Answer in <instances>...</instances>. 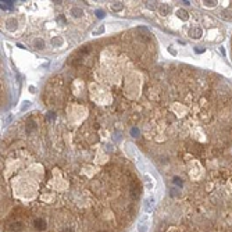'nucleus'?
<instances>
[{
    "label": "nucleus",
    "instance_id": "obj_12",
    "mask_svg": "<svg viewBox=\"0 0 232 232\" xmlns=\"http://www.w3.org/2000/svg\"><path fill=\"white\" fill-rule=\"evenodd\" d=\"M174 183H175L177 186H182V185H183L182 179H181V178H178V177H175V178H174Z\"/></svg>",
    "mask_w": 232,
    "mask_h": 232
},
{
    "label": "nucleus",
    "instance_id": "obj_17",
    "mask_svg": "<svg viewBox=\"0 0 232 232\" xmlns=\"http://www.w3.org/2000/svg\"><path fill=\"white\" fill-rule=\"evenodd\" d=\"M206 3V6H208V7H213V6L217 4V1H204Z\"/></svg>",
    "mask_w": 232,
    "mask_h": 232
},
{
    "label": "nucleus",
    "instance_id": "obj_18",
    "mask_svg": "<svg viewBox=\"0 0 232 232\" xmlns=\"http://www.w3.org/2000/svg\"><path fill=\"white\" fill-rule=\"evenodd\" d=\"M63 22V24H65V18L64 17H63V15H59V17H57V22Z\"/></svg>",
    "mask_w": 232,
    "mask_h": 232
},
{
    "label": "nucleus",
    "instance_id": "obj_10",
    "mask_svg": "<svg viewBox=\"0 0 232 232\" xmlns=\"http://www.w3.org/2000/svg\"><path fill=\"white\" fill-rule=\"evenodd\" d=\"M103 32H104V26H103V25H100L99 28H96V29L92 32V35H95V36H96V35H100V34H103Z\"/></svg>",
    "mask_w": 232,
    "mask_h": 232
},
{
    "label": "nucleus",
    "instance_id": "obj_4",
    "mask_svg": "<svg viewBox=\"0 0 232 232\" xmlns=\"http://www.w3.org/2000/svg\"><path fill=\"white\" fill-rule=\"evenodd\" d=\"M69 13H71V15H72V17L78 18V17H82V14H84V10H82V9H79V7H72V9L69 10Z\"/></svg>",
    "mask_w": 232,
    "mask_h": 232
},
{
    "label": "nucleus",
    "instance_id": "obj_5",
    "mask_svg": "<svg viewBox=\"0 0 232 232\" xmlns=\"http://www.w3.org/2000/svg\"><path fill=\"white\" fill-rule=\"evenodd\" d=\"M202 35H203V31L200 29L199 26H196V28H193V29L190 31V36H192V38H195V39H199Z\"/></svg>",
    "mask_w": 232,
    "mask_h": 232
},
{
    "label": "nucleus",
    "instance_id": "obj_6",
    "mask_svg": "<svg viewBox=\"0 0 232 232\" xmlns=\"http://www.w3.org/2000/svg\"><path fill=\"white\" fill-rule=\"evenodd\" d=\"M50 43H52V46H54V47H60V46L63 44V38H60V36H54V38H52Z\"/></svg>",
    "mask_w": 232,
    "mask_h": 232
},
{
    "label": "nucleus",
    "instance_id": "obj_9",
    "mask_svg": "<svg viewBox=\"0 0 232 232\" xmlns=\"http://www.w3.org/2000/svg\"><path fill=\"white\" fill-rule=\"evenodd\" d=\"M178 17H179V18H182V20H185V21H186V20H188V18H189V14H188V13H186V11H185V10H179V11H178Z\"/></svg>",
    "mask_w": 232,
    "mask_h": 232
},
{
    "label": "nucleus",
    "instance_id": "obj_19",
    "mask_svg": "<svg viewBox=\"0 0 232 232\" xmlns=\"http://www.w3.org/2000/svg\"><path fill=\"white\" fill-rule=\"evenodd\" d=\"M195 52H196V53H203V52H204V49H200V47H196V49H195Z\"/></svg>",
    "mask_w": 232,
    "mask_h": 232
},
{
    "label": "nucleus",
    "instance_id": "obj_13",
    "mask_svg": "<svg viewBox=\"0 0 232 232\" xmlns=\"http://www.w3.org/2000/svg\"><path fill=\"white\" fill-rule=\"evenodd\" d=\"M11 120H13V115H7V117H6V120L3 121V125H4V127H6V125H9Z\"/></svg>",
    "mask_w": 232,
    "mask_h": 232
},
{
    "label": "nucleus",
    "instance_id": "obj_15",
    "mask_svg": "<svg viewBox=\"0 0 232 232\" xmlns=\"http://www.w3.org/2000/svg\"><path fill=\"white\" fill-rule=\"evenodd\" d=\"M131 133H132V136H135V138H136V136H139V131L136 128H132L131 129Z\"/></svg>",
    "mask_w": 232,
    "mask_h": 232
},
{
    "label": "nucleus",
    "instance_id": "obj_8",
    "mask_svg": "<svg viewBox=\"0 0 232 232\" xmlns=\"http://www.w3.org/2000/svg\"><path fill=\"white\" fill-rule=\"evenodd\" d=\"M111 10L113 11H121L124 9V4L121 3V1H114V3H111Z\"/></svg>",
    "mask_w": 232,
    "mask_h": 232
},
{
    "label": "nucleus",
    "instance_id": "obj_1",
    "mask_svg": "<svg viewBox=\"0 0 232 232\" xmlns=\"http://www.w3.org/2000/svg\"><path fill=\"white\" fill-rule=\"evenodd\" d=\"M170 11H171V7H170L168 4H165V3H163V4L158 6V13H160L161 15L170 14Z\"/></svg>",
    "mask_w": 232,
    "mask_h": 232
},
{
    "label": "nucleus",
    "instance_id": "obj_2",
    "mask_svg": "<svg viewBox=\"0 0 232 232\" xmlns=\"http://www.w3.org/2000/svg\"><path fill=\"white\" fill-rule=\"evenodd\" d=\"M6 25H7V29L9 31H14L15 28H17L18 22H17V20H14V18H10V20L6 21Z\"/></svg>",
    "mask_w": 232,
    "mask_h": 232
},
{
    "label": "nucleus",
    "instance_id": "obj_14",
    "mask_svg": "<svg viewBox=\"0 0 232 232\" xmlns=\"http://www.w3.org/2000/svg\"><path fill=\"white\" fill-rule=\"evenodd\" d=\"M96 15H97L99 18H103L104 15H106V13H104L103 10H97V11H96Z\"/></svg>",
    "mask_w": 232,
    "mask_h": 232
},
{
    "label": "nucleus",
    "instance_id": "obj_3",
    "mask_svg": "<svg viewBox=\"0 0 232 232\" xmlns=\"http://www.w3.org/2000/svg\"><path fill=\"white\" fill-rule=\"evenodd\" d=\"M34 46H35V49H44L46 47V43H44V40L43 39H40V38H36V39L34 40Z\"/></svg>",
    "mask_w": 232,
    "mask_h": 232
},
{
    "label": "nucleus",
    "instance_id": "obj_20",
    "mask_svg": "<svg viewBox=\"0 0 232 232\" xmlns=\"http://www.w3.org/2000/svg\"><path fill=\"white\" fill-rule=\"evenodd\" d=\"M170 52H171V54H174V56L177 54V52H175V50H174V49H171V47H170Z\"/></svg>",
    "mask_w": 232,
    "mask_h": 232
},
{
    "label": "nucleus",
    "instance_id": "obj_21",
    "mask_svg": "<svg viewBox=\"0 0 232 232\" xmlns=\"http://www.w3.org/2000/svg\"><path fill=\"white\" fill-rule=\"evenodd\" d=\"M29 90L32 92V93H34V92H35V88H34V86H29Z\"/></svg>",
    "mask_w": 232,
    "mask_h": 232
},
{
    "label": "nucleus",
    "instance_id": "obj_7",
    "mask_svg": "<svg viewBox=\"0 0 232 232\" xmlns=\"http://www.w3.org/2000/svg\"><path fill=\"white\" fill-rule=\"evenodd\" d=\"M154 200L152 198H149V199H146V202H145V208H146V211L148 213H150L152 210H153V206H154Z\"/></svg>",
    "mask_w": 232,
    "mask_h": 232
},
{
    "label": "nucleus",
    "instance_id": "obj_11",
    "mask_svg": "<svg viewBox=\"0 0 232 232\" xmlns=\"http://www.w3.org/2000/svg\"><path fill=\"white\" fill-rule=\"evenodd\" d=\"M29 106H31V102L25 100L24 103H22V106H21V111H25L26 109H29Z\"/></svg>",
    "mask_w": 232,
    "mask_h": 232
},
{
    "label": "nucleus",
    "instance_id": "obj_16",
    "mask_svg": "<svg viewBox=\"0 0 232 232\" xmlns=\"http://www.w3.org/2000/svg\"><path fill=\"white\" fill-rule=\"evenodd\" d=\"M152 3H153V1H149V3H146V7H148V9H150V10H154L156 7H154Z\"/></svg>",
    "mask_w": 232,
    "mask_h": 232
}]
</instances>
